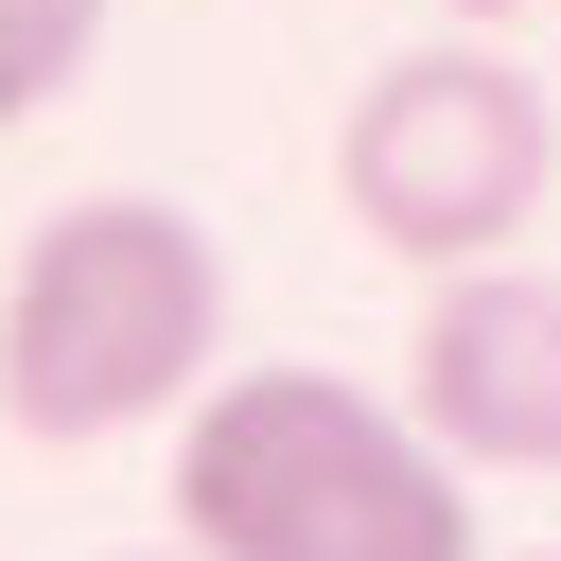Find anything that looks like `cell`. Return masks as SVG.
<instances>
[{"label": "cell", "mask_w": 561, "mask_h": 561, "mask_svg": "<svg viewBox=\"0 0 561 561\" xmlns=\"http://www.w3.org/2000/svg\"><path fill=\"white\" fill-rule=\"evenodd\" d=\"M175 543L193 561H491L473 456L351 368H210L175 421Z\"/></svg>", "instance_id": "6da1fadb"}, {"label": "cell", "mask_w": 561, "mask_h": 561, "mask_svg": "<svg viewBox=\"0 0 561 561\" xmlns=\"http://www.w3.org/2000/svg\"><path fill=\"white\" fill-rule=\"evenodd\" d=\"M210 351H228V245L175 193H70L0 263V421L35 456L193 421Z\"/></svg>", "instance_id": "7a4b0ae2"}, {"label": "cell", "mask_w": 561, "mask_h": 561, "mask_svg": "<svg viewBox=\"0 0 561 561\" xmlns=\"http://www.w3.org/2000/svg\"><path fill=\"white\" fill-rule=\"evenodd\" d=\"M543 193H561V105H543L526 53H491V18L386 53V70L351 88V123H333V210H351L403 280L508 263V245L543 228Z\"/></svg>", "instance_id": "3957f363"}, {"label": "cell", "mask_w": 561, "mask_h": 561, "mask_svg": "<svg viewBox=\"0 0 561 561\" xmlns=\"http://www.w3.org/2000/svg\"><path fill=\"white\" fill-rule=\"evenodd\" d=\"M403 403L473 473H561V280L543 263H438L403 316Z\"/></svg>", "instance_id": "277c9868"}, {"label": "cell", "mask_w": 561, "mask_h": 561, "mask_svg": "<svg viewBox=\"0 0 561 561\" xmlns=\"http://www.w3.org/2000/svg\"><path fill=\"white\" fill-rule=\"evenodd\" d=\"M105 53V0H0V140L35 105H70V70Z\"/></svg>", "instance_id": "5b68a950"}, {"label": "cell", "mask_w": 561, "mask_h": 561, "mask_svg": "<svg viewBox=\"0 0 561 561\" xmlns=\"http://www.w3.org/2000/svg\"><path fill=\"white\" fill-rule=\"evenodd\" d=\"M456 18H491V35H508V18H561V0H456Z\"/></svg>", "instance_id": "8992f818"}, {"label": "cell", "mask_w": 561, "mask_h": 561, "mask_svg": "<svg viewBox=\"0 0 561 561\" xmlns=\"http://www.w3.org/2000/svg\"><path fill=\"white\" fill-rule=\"evenodd\" d=\"M123 561H193V543H123Z\"/></svg>", "instance_id": "52a82bcc"}, {"label": "cell", "mask_w": 561, "mask_h": 561, "mask_svg": "<svg viewBox=\"0 0 561 561\" xmlns=\"http://www.w3.org/2000/svg\"><path fill=\"white\" fill-rule=\"evenodd\" d=\"M526 561H561V543H526Z\"/></svg>", "instance_id": "ba28073f"}]
</instances>
